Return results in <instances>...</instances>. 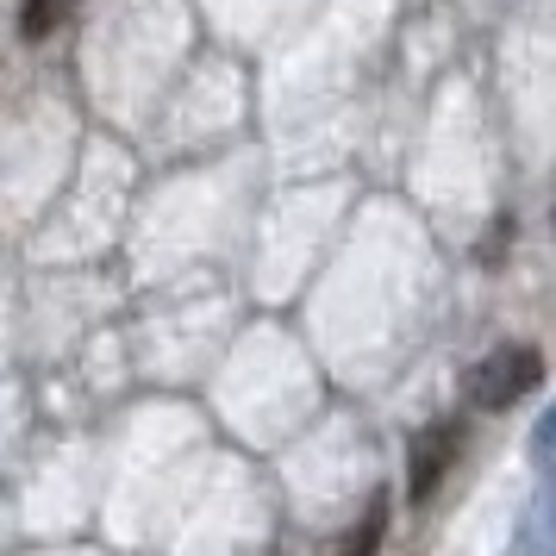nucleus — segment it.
Here are the masks:
<instances>
[{"label":"nucleus","mask_w":556,"mask_h":556,"mask_svg":"<svg viewBox=\"0 0 556 556\" xmlns=\"http://www.w3.org/2000/svg\"><path fill=\"white\" fill-rule=\"evenodd\" d=\"M456 451H463V426H456V419H438V426H426L419 438H413V463H406V469H413V481H406L413 501H426L431 488L451 476Z\"/></svg>","instance_id":"2"},{"label":"nucleus","mask_w":556,"mask_h":556,"mask_svg":"<svg viewBox=\"0 0 556 556\" xmlns=\"http://www.w3.org/2000/svg\"><path fill=\"white\" fill-rule=\"evenodd\" d=\"M381 531H388V494H376V501H369L363 526L344 531V538L331 544V556H376V551H381Z\"/></svg>","instance_id":"3"},{"label":"nucleus","mask_w":556,"mask_h":556,"mask_svg":"<svg viewBox=\"0 0 556 556\" xmlns=\"http://www.w3.org/2000/svg\"><path fill=\"white\" fill-rule=\"evenodd\" d=\"M70 13H76V0H26V7H20V31H26V38H51Z\"/></svg>","instance_id":"4"},{"label":"nucleus","mask_w":556,"mask_h":556,"mask_svg":"<svg viewBox=\"0 0 556 556\" xmlns=\"http://www.w3.org/2000/svg\"><path fill=\"white\" fill-rule=\"evenodd\" d=\"M538 381H544V356L531 351V344H501V351H488L469 369V401L481 413H506L513 401H526Z\"/></svg>","instance_id":"1"}]
</instances>
